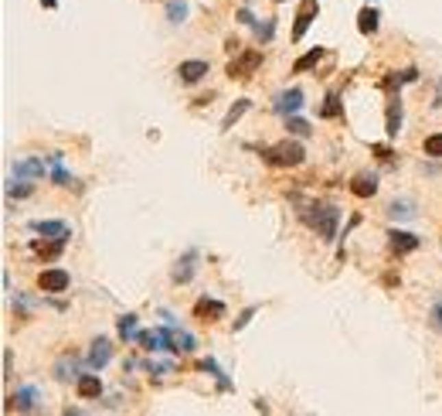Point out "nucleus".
<instances>
[{
    "mask_svg": "<svg viewBox=\"0 0 442 416\" xmlns=\"http://www.w3.org/2000/svg\"><path fill=\"white\" fill-rule=\"evenodd\" d=\"M262 161L269 167H299L306 161V150L296 140H279L272 147H262Z\"/></svg>",
    "mask_w": 442,
    "mask_h": 416,
    "instance_id": "f257e3e1",
    "label": "nucleus"
},
{
    "mask_svg": "<svg viewBox=\"0 0 442 416\" xmlns=\"http://www.w3.org/2000/svg\"><path fill=\"white\" fill-rule=\"evenodd\" d=\"M299 215H303V222H306V225H313V229L323 235V242H334V239H337L341 208H334V205H313V208H306V211H299Z\"/></svg>",
    "mask_w": 442,
    "mask_h": 416,
    "instance_id": "f03ea898",
    "label": "nucleus"
},
{
    "mask_svg": "<svg viewBox=\"0 0 442 416\" xmlns=\"http://www.w3.org/2000/svg\"><path fill=\"white\" fill-rule=\"evenodd\" d=\"M262 65V51L259 48H242L232 62H228V76L232 79H252Z\"/></svg>",
    "mask_w": 442,
    "mask_h": 416,
    "instance_id": "7ed1b4c3",
    "label": "nucleus"
},
{
    "mask_svg": "<svg viewBox=\"0 0 442 416\" xmlns=\"http://www.w3.org/2000/svg\"><path fill=\"white\" fill-rule=\"evenodd\" d=\"M69 287H72V277L62 266H48L38 273V290H45V294H65Z\"/></svg>",
    "mask_w": 442,
    "mask_h": 416,
    "instance_id": "20e7f679",
    "label": "nucleus"
},
{
    "mask_svg": "<svg viewBox=\"0 0 442 416\" xmlns=\"http://www.w3.org/2000/svg\"><path fill=\"white\" fill-rule=\"evenodd\" d=\"M21 410V413H34V410H41V389L38 386H24V389H17L10 400H7V410Z\"/></svg>",
    "mask_w": 442,
    "mask_h": 416,
    "instance_id": "39448f33",
    "label": "nucleus"
},
{
    "mask_svg": "<svg viewBox=\"0 0 442 416\" xmlns=\"http://www.w3.org/2000/svg\"><path fill=\"white\" fill-rule=\"evenodd\" d=\"M31 232H38L41 239H62V242H69V239H72V229H69L65 222H55V218L31 222Z\"/></svg>",
    "mask_w": 442,
    "mask_h": 416,
    "instance_id": "423d86ee",
    "label": "nucleus"
},
{
    "mask_svg": "<svg viewBox=\"0 0 442 416\" xmlns=\"http://www.w3.org/2000/svg\"><path fill=\"white\" fill-rule=\"evenodd\" d=\"M208 69H211V65H208L204 58H187V62L177 65V76H180L184 86H194V82H201V79L208 76Z\"/></svg>",
    "mask_w": 442,
    "mask_h": 416,
    "instance_id": "0eeeda50",
    "label": "nucleus"
},
{
    "mask_svg": "<svg viewBox=\"0 0 442 416\" xmlns=\"http://www.w3.org/2000/svg\"><path fill=\"white\" fill-rule=\"evenodd\" d=\"M279 116H296L299 109H303V89H286V93H279L275 96V106H272Z\"/></svg>",
    "mask_w": 442,
    "mask_h": 416,
    "instance_id": "6e6552de",
    "label": "nucleus"
},
{
    "mask_svg": "<svg viewBox=\"0 0 442 416\" xmlns=\"http://www.w3.org/2000/svg\"><path fill=\"white\" fill-rule=\"evenodd\" d=\"M317 10H320V0H303V3H299V10H296V27H293V38H296V41H299V38L306 34V27L313 24Z\"/></svg>",
    "mask_w": 442,
    "mask_h": 416,
    "instance_id": "1a4fd4ad",
    "label": "nucleus"
},
{
    "mask_svg": "<svg viewBox=\"0 0 442 416\" xmlns=\"http://www.w3.org/2000/svg\"><path fill=\"white\" fill-rule=\"evenodd\" d=\"M109 358H112V345H109L106 338H95V341H92V351H88V369L99 372V369L109 365Z\"/></svg>",
    "mask_w": 442,
    "mask_h": 416,
    "instance_id": "9d476101",
    "label": "nucleus"
},
{
    "mask_svg": "<svg viewBox=\"0 0 442 416\" xmlns=\"http://www.w3.org/2000/svg\"><path fill=\"white\" fill-rule=\"evenodd\" d=\"M388 246H391V253H415V249H419V235L391 229V232H388Z\"/></svg>",
    "mask_w": 442,
    "mask_h": 416,
    "instance_id": "9b49d317",
    "label": "nucleus"
},
{
    "mask_svg": "<svg viewBox=\"0 0 442 416\" xmlns=\"http://www.w3.org/2000/svg\"><path fill=\"white\" fill-rule=\"evenodd\" d=\"M14 174H17V178H27V181L45 178V161H41V157H24V161L14 164Z\"/></svg>",
    "mask_w": 442,
    "mask_h": 416,
    "instance_id": "f8f14e48",
    "label": "nucleus"
},
{
    "mask_svg": "<svg viewBox=\"0 0 442 416\" xmlns=\"http://www.w3.org/2000/svg\"><path fill=\"white\" fill-rule=\"evenodd\" d=\"M398 130H402V96H391V100H388V123H384L388 140H395Z\"/></svg>",
    "mask_w": 442,
    "mask_h": 416,
    "instance_id": "ddd939ff",
    "label": "nucleus"
},
{
    "mask_svg": "<svg viewBox=\"0 0 442 416\" xmlns=\"http://www.w3.org/2000/svg\"><path fill=\"white\" fill-rule=\"evenodd\" d=\"M194 263H197V253L187 249L184 259H177V266H174V284H187V280L194 277Z\"/></svg>",
    "mask_w": 442,
    "mask_h": 416,
    "instance_id": "4468645a",
    "label": "nucleus"
},
{
    "mask_svg": "<svg viewBox=\"0 0 442 416\" xmlns=\"http://www.w3.org/2000/svg\"><path fill=\"white\" fill-rule=\"evenodd\" d=\"M75 389H79V396H82V400H99V393H102V379H99V375H79V379H75Z\"/></svg>",
    "mask_w": 442,
    "mask_h": 416,
    "instance_id": "2eb2a0df",
    "label": "nucleus"
},
{
    "mask_svg": "<svg viewBox=\"0 0 442 416\" xmlns=\"http://www.w3.org/2000/svg\"><path fill=\"white\" fill-rule=\"evenodd\" d=\"M351 192L357 198H371V195H378V178L374 174H357L351 181Z\"/></svg>",
    "mask_w": 442,
    "mask_h": 416,
    "instance_id": "dca6fc26",
    "label": "nucleus"
},
{
    "mask_svg": "<svg viewBox=\"0 0 442 416\" xmlns=\"http://www.w3.org/2000/svg\"><path fill=\"white\" fill-rule=\"evenodd\" d=\"M194 314H197V317L221 321V317H225V304H221V301H208V297H201V301L194 304Z\"/></svg>",
    "mask_w": 442,
    "mask_h": 416,
    "instance_id": "f3484780",
    "label": "nucleus"
},
{
    "mask_svg": "<svg viewBox=\"0 0 442 416\" xmlns=\"http://www.w3.org/2000/svg\"><path fill=\"white\" fill-rule=\"evenodd\" d=\"M136 314H123L119 321H116V327H119V338L123 341H140V327H136Z\"/></svg>",
    "mask_w": 442,
    "mask_h": 416,
    "instance_id": "a211bd4d",
    "label": "nucleus"
},
{
    "mask_svg": "<svg viewBox=\"0 0 442 416\" xmlns=\"http://www.w3.org/2000/svg\"><path fill=\"white\" fill-rule=\"evenodd\" d=\"M378 21H381L378 10H374V7H364V10L357 14V31H360V34H374V31H378Z\"/></svg>",
    "mask_w": 442,
    "mask_h": 416,
    "instance_id": "6ab92c4d",
    "label": "nucleus"
},
{
    "mask_svg": "<svg viewBox=\"0 0 442 416\" xmlns=\"http://www.w3.org/2000/svg\"><path fill=\"white\" fill-rule=\"evenodd\" d=\"M48 164H51V181H55L58 188H65V185L72 181V174L62 167V154H51V157H48Z\"/></svg>",
    "mask_w": 442,
    "mask_h": 416,
    "instance_id": "aec40b11",
    "label": "nucleus"
},
{
    "mask_svg": "<svg viewBox=\"0 0 442 416\" xmlns=\"http://www.w3.org/2000/svg\"><path fill=\"white\" fill-rule=\"evenodd\" d=\"M249 106H252L249 100H238V103H235L232 109H228V113H225V119H221V130H232V126H235V123H238V119L249 113Z\"/></svg>",
    "mask_w": 442,
    "mask_h": 416,
    "instance_id": "412c9836",
    "label": "nucleus"
},
{
    "mask_svg": "<svg viewBox=\"0 0 442 416\" xmlns=\"http://www.w3.org/2000/svg\"><path fill=\"white\" fill-rule=\"evenodd\" d=\"M171 331H174V355H187V351H194V338H191L187 331H177L174 324H171Z\"/></svg>",
    "mask_w": 442,
    "mask_h": 416,
    "instance_id": "4be33fe9",
    "label": "nucleus"
},
{
    "mask_svg": "<svg viewBox=\"0 0 442 416\" xmlns=\"http://www.w3.org/2000/svg\"><path fill=\"white\" fill-rule=\"evenodd\" d=\"M201 369H204V372H211V375L218 379V389H221V393H228V389H232V382H228V375H225V372L218 369V362H214V358H208V362H201Z\"/></svg>",
    "mask_w": 442,
    "mask_h": 416,
    "instance_id": "5701e85b",
    "label": "nucleus"
},
{
    "mask_svg": "<svg viewBox=\"0 0 442 416\" xmlns=\"http://www.w3.org/2000/svg\"><path fill=\"white\" fill-rule=\"evenodd\" d=\"M320 58H323V48H313V51H306V55H303V58L293 65V72H310V69H313Z\"/></svg>",
    "mask_w": 442,
    "mask_h": 416,
    "instance_id": "b1692460",
    "label": "nucleus"
},
{
    "mask_svg": "<svg viewBox=\"0 0 442 416\" xmlns=\"http://www.w3.org/2000/svg\"><path fill=\"white\" fill-rule=\"evenodd\" d=\"M286 130L293 133V137H310L313 130H310V123L306 119H299V116H286Z\"/></svg>",
    "mask_w": 442,
    "mask_h": 416,
    "instance_id": "393cba45",
    "label": "nucleus"
},
{
    "mask_svg": "<svg viewBox=\"0 0 442 416\" xmlns=\"http://www.w3.org/2000/svg\"><path fill=\"white\" fill-rule=\"evenodd\" d=\"M55 375H58V379H65V382H69V379H79V375H75V358H72V355H65V358L55 365Z\"/></svg>",
    "mask_w": 442,
    "mask_h": 416,
    "instance_id": "a878e982",
    "label": "nucleus"
},
{
    "mask_svg": "<svg viewBox=\"0 0 442 416\" xmlns=\"http://www.w3.org/2000/svg\"><path fill=\"white\" fill-rule=\"evenodd\" d=\"M187 17V3L184 0H167V21L171 24H180Z\"/></svg>",
    "mask_w": 442,
    "mask_h": 416,
    "instance_id": "bb28decb",
    "label": "nucleus"
},
{
    "mask_svg": "<svg viewBox=\"0 0 442 416\" xmlns=\"http://www.w3.org/2000/svg\"><path fill=\"white\" fill-rule=\"evenodd\" d=\"M320 116H323V119H337V116H341V100H337V93H327V103L320 109Z\"/></svg>",
    "mask_w": 442,
    "mask_h": 416,
    "instance_id": "cd10ccee",
    "label": "nucleus"
},
{
    "mask_svg": "<svg viewBox=\"0 0 442 416\" xmlns=\"http://www.w3.org/2000/svg\"><path fill=\"white\" fill-rule=\"evenodd\" d=\"M391 218H415V211H412V202H391Z\"/></svg>",
    "mask_w": 442,
    "mask_h": 416,
    "instance_id": "c85d7f7f",
    "label": "nucleus"
},
{
    "mask_svg": "<svg viewBox=\"0 0 442 416\" xmlns=\"http://www.w3.org/2000/svg\"><path fill=\"white\" fill-rule=\"evenodd\" d=\"M426 154H429V157H442V133L426 137Z\"/></svg>",
    "mask_w": 442,
    "mask_h": 416,
    "instance_id": "c756f323",
    "label": "nucleus"
},
{
    "mask_svg": "<svg viewBox=\"0 0 442 416\" xmlns=\"http://www.w3.org/2000/svg\"><path fill=\"white\" fill-rule=\"evenodd\" d=\"M31 192H34V188L27 185V178H24V181H17V185H10V195H14V198H27Z\"/></svg>",
    "mask_w": 442,
    "mask_h": 416,
    "instance_id": "7c9ffc66",
    "label": "nucleus"
},
{
    "mask_svg": "<svg viewBox=\"0 0 442 416\" xmlns=\"http://www.w3.org/2000/svg\"><path fill=\"white\" fill-rule=\"evenodd\" d=\"M147 369L150 372H160V375H171L174 372V365H167V362H147Z\"/></svg>",
    "mask_w": 442,
    "mask_h": 416,
    "instance_id": "2f4dec72",
    "label": "nucleus"
},
{
    "mask_svg": "<svg viewBox=\"0 0 442 416\" xmlns=\"http://www.w3.org/2000/svg\"><path fill=\"white\" fill-rule=\"evenodd\" d=\"M256 31H259V38H262V41H269V38L275 34V24H272V21H265V24H259Z\"/></svg>",
    "mask_w": 442,
    "mask_h": 416,
    "instance_id": "473e14b6",
    "label": "nucleus"
},
{
    "mask_svg": "<svg viewBox=\"0 0 442 416\" xmlns=\"http://www.w3.org/2000/svg\"><path fill=\"white\" fill-rule=\"evenodd\" d=\"M432 324L442 331V297H436V304H432Z\"/></svg>",
    "mask_w": 442,
    "mask_h": 416,
    "instance_id": "72a5a7b5",
    "label": "nucleus"
},
{
    "mask_svg": "<svg viewBox=\"0 0 442 416\" xmlns=\"http://www.w3.org/2000/svg\"><path fill=\"white\" fill-rule=\"evenodd\" d=\"M252 314H256V308H249V311L242 314V317H238V321H235V331H242V327H245V324H249V321H252Z\"/></svg>",
    "mask_w": 442,
    "mask_h": 416,
    "instance_id": "f704fd0d",
    "label": "nucleus"
},
{
    "mask_svg": "<svg viewBox=\"0 0 442 416\" xmlns=\"http://www.w3.org/2000/svg\"><path fill=\"white\" fill-rule=\"evenodd\" d=\"M238 21H242V24H256V17H252V10H249V7H242V10H238Z\"/></svg>",
    "mask_w": 442,
    "mask_h": 416,
    "instance_id": "c9c22d12",
    "label": "nucleus"
},
{
    "mask_svg": "<svg viewBox=\"0 0 442 416\" xmlns=\"http://www.w3.org/2000/svg\"><path fill=\"white\" fill-rule=\"evenodd\" d=\"M3 379H10V348H3Z\"/></svg>",
    "mask_w": 442,
    "mask_h": 416,
    "instance_id": "e433bc0d",
    "label": "nucleus"
},
{
    "mask_svg": "<svg viewBox=\"0 0 442 416\" xmlns=\"http://www.w3.org/2000/svg\"><path fill=\"white\" fill-rule=\"evenodd\" d=\"M41 7H58V0H41Z\"/></svg>",
    "mask_w": 442,
    "mask_h": 416,
    "instance_id": "4c0bfd02",
    "label": "nucleus"
},
{
    "mask_svg": "<svg viewBox=\"0 0 442 416\" xmlns=\"http://www.w3.org/2000/svg\"><path fill=\"white\" fill-rule=\"evenodd\" d=\"M272 3H286V0H272Z\"/></svg>",
    "mask_w": 442,
    "mask_h": 416,
    "instance_id": "58836bf2",
    "label": "nucleus"
}]
</instances>
